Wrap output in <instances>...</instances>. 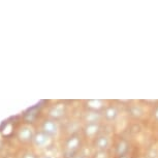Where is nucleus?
Returning a JSON list of instances; mask_svg holds the SVG:
<instances>
[{
    "label": "nucleus",
    "mask_w": 158,
    "mask_h": 158,
    "mask_svg": "<svg viewBox=\"0 0 158 158\" xmlns=\"http://www.w3.org/2000/svg\"><path fill=\"white\" fill-rule=\"evenodd\" d=\"M59 131V126L57 122L54 120H47L44 122L43 124V132L47 133L48 135L53 138L58 135Z\"/></svg>",
    "instance_id": "f257e3e1"
},
{
    "label": "nucleus",
    "mask_w": 158,
    "mask_h": 158,
    "mask_svg": "<svg viewBox=\"0 0 158 158\" xmlns=\"http://www.w3.org/2000/svg\"><path fill=\"white\" fill-rule=\"evenodd\" d=\"M51 136H49L47 135V133L43 132V131H40V132L36 133V135H34L33 139H32V142H33V144L36 146L38 148H44L47 147V146L50 145L51 143Z\"/></svg>",
    "instance_id": "f03ea898"
},
{
    "label": "nucleus",
    "mask_w": 158,
    "mask_h": 158,
    "mask_svg": "<svg viewBox=\"0 0 158 158\" xmlns=\"http://www.w3.org/2000/svg\"><path fill=\"white\" fill-rule=\"evenodd\" d=\"M34 130L33 128L28 126V125H25V126L21 127L19 132H18V138L20 139V141L22 142H29L32 141L34 138Z\"/></svg>",
    "instance_id": "7ed1b4c3"
},
{
    "label": "nucleus",
    "mask_w": 158,
    "mask_h": 158,
    "mask_svg": "<svg viewBox=\"0 0 158 158\" xmlns=\"http://www.w3.org/2000/svg\"><path fill=\"white\" fill-rule=\"evenodd\" d=\"M64 112H65L64 104L59 103V104H56L55 106H53V108L51 109L50 116L53 119H59V118H61L62 116L64 115Z\"/></svg>",
    "instance_id": "20e7f679"
},
{
    "label": "nucleus",
    "mask_w": 158,
    "mask_h": 158,
    "mask_svg": "<svg viewBox=\"0 0 158 158\" xmlns=\"http://www.w3.org/2000/svg\"><path fill=\"white\" fill-rule=\"evenodd\" d=\"M80 147V139L77 136H71V138L67 141L66 149L69 153H73L74 151L77 150V148Z\"/></svg>",
    "instance_id": "39448f33"
},
{
    "label": "nucleus",
    "mask_w": 158,
    "mask_h": 158,
    "mask_svg": "<svg viewBox=\"0 0 158 158\" xmlns=\"http://www.w3.org/2000/svg\"><path fill=\"white\" fill-rule=\"evenodd\" d=\"M110 146V139L106 135H101L96 139V147L101 151H104Z\"/></svg>",
    "instance_id": "423d86ee"
},
{
    "label": "nucleus",
    "mask_w": 158,
    "mask_h": 158,
    "mask_svg": "<svg viewBox=\"0 0 158 158\" xmlns=\"http://www.w3.org/2000/svg\"><path fill=\"white\" fill-rule=\"evenodd\" d=\"M99 130L98 123H87L85 127V135L87 136H94Z\"/></svg>",
    "instance_id": "0eeeda50"
},
{
    "label": "nucleus",
    "mask_w": 158,
    "mask_h": 158,
    "mask_svg": "<svg viewBox=\"0 0 158 158\" xmlns=\"http://www.w3.org/2000/svg\"><path fill=\"white\" fill-rule=\"evenodd\" d=\"M104 117L109 121L115 120V119L118 117L117 109H116L115 106H109V108H106V111H104Z\"/></svg>",
    "instance_id": "6e6552de"
},
{
    "label": "nucleus",
    "mask_w": 158,
    "mask_h": 158,
    "mask_svg": "<svg viewBox=\"0 0 158 158\" xmlns=\"http://www.w3.org/2000/svg\"><path fill=\"white\" fill-rule=\"evenodd\" d=\"M87 106L91 111L97 112L103 108V102L99 99H92V100L87 101Z\"/></svg>",
    "instance_id": "1a4fd4ad"
},
{
    "label": "nucleus",
    "mask_w": 158,
    "mask_h": 158,
    "mask_svg": "<svg viewBox=\"0 0 158 158\" xmlns=\"http://www.w3.org/2000/svg\"><path fill=\"white\" fill-rule=\"evenodd\" d=\"M100 119V114L97 112H90L87 113L85 116V120L87 123H98V120Z\"/></svg>",
    "instance_id": "9d476101"
},
{
    "label": "nucleus",
    "mask_w": 158,
    "mask_h": 158,
    "mask_svg": "<svg viewBox=\"0 0 158 158\" xmlns=\"http://www.w3.org/2000/svg\"><path fill=\"white\" fill-rule=\"evenodd\" d=\"M127 149L128 148H127L126 143L123 142V141L120 142L118 144V146H117V153H118V155H120V156H121V155H123L125 152L127 151Z\"/></svg>",
    "instance_id": "9b49d317"
},
{
    "label": "nucleus",
    "mask_w": 158,
    "mask_h": 158,
    "mask_svg": "<svg viewBox=\"0 0 158 158\" xmlns=\"http://www.w3.org/2000/svg\"><path fill=\"white\" fill-rule=\"evenodd\" d=\"M23 158H35V156L32 153H26L23 156Z\"/></svg>",
    "instance_id": "f8f14e48"
},
{
    "label": "nucleus",
    "mask_w": 158,
    "mask_h": 158,
    "mask_svg": "<svg viewBox=\"0 0 158 158\" xmlns=\"http://www.w3.org/2000/svg\"><path fill=\"white\" fill-rule=\"evenodd\" d=\"M154 116H155V118H156L157 120H158V109L156 110V111H155V113H154Z\"/></svg>",
    "instance_id": "ddd939ff"
},
{
    "label": "nucleus",
    "mask_w": 158,
    "mask_h": 158,
    "mask_svg": "<svg viewBox=\"0 0 158 158\" xmlns=\"http://www.w3.org/2000/svg\"><path fill=\"white\" fill-rule=\"evenodd\" d=\"M73 158H86V157L83 156V155H79V156H76V157H73Z\"/></svg>",
    "instance_id": "4468645a"
},
{
    "label": "nucleus",
    "mask_w": 158,
    "mask_h": 158,
    "mask_svg": "<svg viewBox=\"0 0 158 158\" xmlns=\"http://www.w3.org/2000/svg\"><path fill=\"white\" fill-rule=\"evenodd\" d=\"M40 158H53L52 156H43V157H40Z\"/></svg>",
    "instance_id": "2eb2a0df"
}]
</instances>
